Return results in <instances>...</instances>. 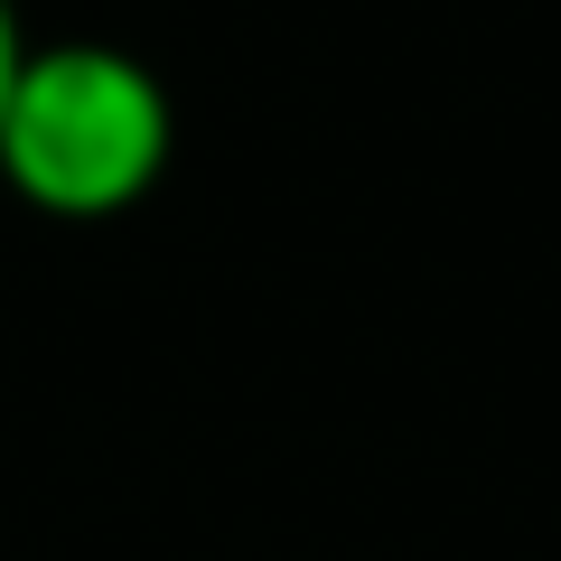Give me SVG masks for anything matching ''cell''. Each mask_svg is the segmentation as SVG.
<instances>
[{"instance_id":"obj_1","label":"cell","mask_w":561,"mask_h":561,"mask_svg":"<svg viewBox=\"0 0 561 561\" xmlns=\"http://www.w3.org/2000/svg\"><path fill=\"white\" fill-rule=\"evenodd\" d=\"M169 84L122 47H28L0 103V179L57 225L131 216L169 169Z\"/></svg>"},{"instance_id":"obj_2","label":"cell","mask_w":561,"mask_h":561,"mask_svg":"<svg viewBox=\"0 0 561 561\" xmlns=\"http://www.w3.org/2000/svg\"><path fill=\"white\" fill-rule=\"evenodd\" d=\"M20 57H28V38H20V10L0 0V103H10V76H20Z\"/></svg>"}]
</instances>
